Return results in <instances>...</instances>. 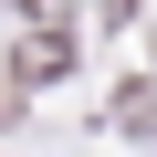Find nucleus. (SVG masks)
<instances>
[{
	"label": "nucleus",
	"instance_id": "nucleus-1",
	"mask_svg": "<svg viewBox=\"0 0 157 157\" xmlns=\"http://www.w3.org/2000/svg\"><path fill=\"white\" fill-rule=\"evenodd\" d=\"M63 63H73V42H63V32H42V42H21V84H42V73H63Z\"/></svg>",
	"mask_w": 157,
	"mask_h": 157
}]
</instances>
